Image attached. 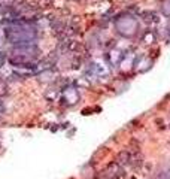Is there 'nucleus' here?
I'll return each instance as SVG.
<instances>
[{"mask_svg":"<svg viewBox=\"0 0 170 179\" xmlns=\"http://www.w3.org/2000/svg\"><path fill=\"white\" fill-rule=\"evenodd\" d=\"M118 160H119L121 164H130V163H131V155H130V152H128V151H121L119 154H118Z\"/></svg>","mask_w":170,"mask_h":179,"instance_id":"obj_1","label":"nucleus"}]
</instances>
